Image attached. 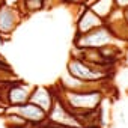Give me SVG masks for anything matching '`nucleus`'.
<instances>
[{"label":"nucleus","mask_w":128,"mask_h":128,"mask_svg":"<svg viewBox=\"0 0 128 128\" xmlns=\"http://www.w3.org/2000/svg\"><path fill=\"white\" fill-rule=\"evenodd\" d=\"M53 2H59V0H44V3H45V6H47L48 3H53Z\"/></svg>","instance_id":"obj_12"},{"label":"nucleus","mask_w":128,"mask_h":128,"mask_svg":"<svg viewBox=\"0 0 128 128\" xmlns=\"http://www.w3.org/2000/svg\"><path fill=\"white\" fill-rule=\"evenodd\" d=\"M30 92H32V88L29 84H24V83H15V84H12L11 89L6 94L8 104L9 106H20V104L27 102L29 96H30Z\"/></svg>","instance_id":"obj_7"},{"label":"nucleus","mask_w":128,"mask_h":128,"mask_svg":"<svg viewBox=\"0 0 128 128\" xmlns=\"http://www.w3.org/2000/svg\"><path fill=\"white\" fill-rule=\"evenodd\" d=\"M89 8H90L102 21H106V20L112 15V12L116 9L113 0H95V2H92V3L89 5Z\"/></svg>","instance_id":"obj_8"},{"label":"nucleus","mask_w":128,"mask_h":128,"mask_svg":"<svg viewBox=\"0 0 128 128\" xmlns=\"http://www.w3.org/2000/svg\"><path fill=\"white\" fill-rule=\"evenodd\" d=\"M59 2L60 3H65V5H84L86 0H59Z\"/></svg>","instance_id":"obj_10"},{"label":"nucleus","mask_w":128,"mask_h":128,"mask_svg":"<svg viewBox=\"0 0 128 128\" xmlns=\"http://www.w3.org/2000/svg\"><path fill=\"white\" fill-rule=\"evenodd\" d=\"M124 17H125V21H126V24H128V9H125V11H124Z\"/></svg>","instance_id":"obj_11"},{"label":"nucleus","mask_w":128,"mask_h":128,"mask_svg":"<svg viewBox=\"0 0 128 128\" xmlns=\"http://www.w3.org/2000/svg\"><path fill=\"white\" fill-rule=\"evenodd\" d=\"M8 113H12L14 116L20 118L24 124H32V125H41L47 122V113L38 107L36 104L27 101L20 106H9Z\"/></svg>","instance_id":"obj_3"},{"label":"nucleus","mask_w":128,"mask_h":128,"mask_svg":"<svg viewBox=\"0 0 128 128\" xmlns=\"http://www.w3.org/2000/svg\"><path fill=\"white\" fill-rule=\"evenodd\" d=\"M116 70H102L92 63L72 56L68 60V76L89 84H98V86H107L114 78Z\"/></svg>","instance_id":"obj_1"},{"label":"nucleus","mask_w":128,"mask_h":128,"mask_svg":"<svg viewBox=\"0 0 128 128\" xmlns=\"http://www.w3.org/2000/svg\"><path fill=\"white\" fill-rule=\"evenodd\" d=\"M113 2H114L116 9H120V11L128 9V0H113Z\"/></svg>","instance_id":"obj_9"},{"label":"nucleus","mask_w":128,"mask_h":128,"mask_svg":"<svg viewBox=\"0 0 128 128\" xmlns=\"http://www.w3.org/2000/svg\"><path fill=\"white\" fill-rule=\"evenodd\" d=\"M56 96H57V92H54L53 88L35 86V88H32L29 101L33 102V104H36L38 107H41L48 114V112L51 110V107H53V104L56 101Z\"/></svg>","instance_id":"obj_4"},{"label":"nucleus","mask_w":128,"mask_h":128,"mask_svg":"<svg viewBox=\"0 0 128 128\" xmlns=\"http://www.w3.org/2000/svg\"><path fill=\"white\" fill-rule=\"evenodd\" d=\"M114 42L118 41L113 38L110 29L106 24L95 27L84 35H80V36L74 35V39H72L74 48H101V47H106Z\"/></svg>","instance_id":"obj_2"},{"label":"nucleus","mask_w":128,"mask_h":128,"mask_svg":"<svg viewBox=\"0 0 128 128\" xmlns=\"http://www.w3.org/2000/svg\"><path fill=\"white\" fill-rule=\"evenodd\" d=\"M102 24H104V21L89 6H86L83 11H80L78 17H77V21H76V36L84 35V33L90 32L92 29L100 27Z\"/></svg>","instance_id":"obj_5"},{"label":"nucleus","mask_w":128,"mask_h":128,"mask_svg":"<svg viewBox=\"0 0 128 128\" xmlns=\"http://www.w3.org/2000/svg\"><path fill=\"white\" fill-rule=\"evenodd\" d=\"M18 23L20 17L17 9L6 5H0V36H9Z\"/></svg>","instance_id":"obj_6"}]
</instances>
